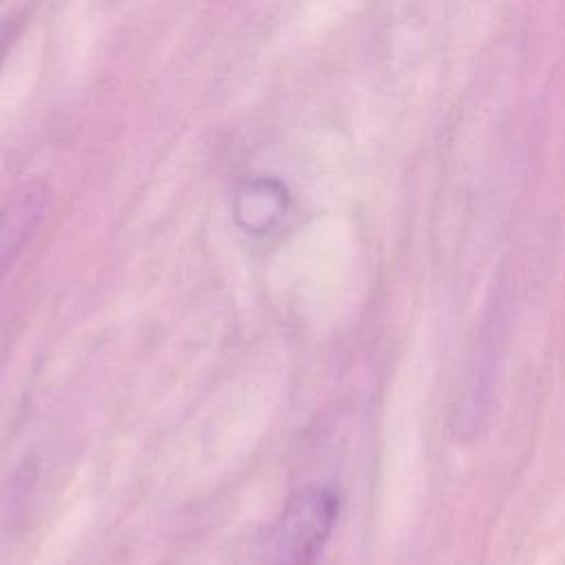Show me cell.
<instances>
[{
	"mask_svg": "<svg viewBox=\"0 0 565 565\" xmlns=\"http://www.w3.org/2000/svg\"><path fill=\"white\" fill-rule=\"evenodd\" d=\"M289 210V194L276 179L258 177L247 181L234 203L236 223L252 234L269 232Z\"/></svg>",
	"mask_w": 565,
	"mask_h": 565,
	"instance_id": "3",
	"label": "cell"
},
{
	"mask_svg": "<svg viewBox=\"0 0 565 565\" xmlns=\"http://www.w3.org/2000/svg\"><path fill=\"white\" fill-rule=\"evenodd\" d=\"M338 497L324 486L298 490L274 532V565H313L338 519Z\"/></svg>",
	"mask_w": 565,
	"mask_h": 565,
	"instance_id": "1",
	"label": "cell"
},
{
	"mask_svg": "<svg viewBox=\"0 0 565 565\" xmlns=\"http://www.w3.org/2000/svg\"><path fill=\"white\" fill-rule=\"evenodd\" d=\"M46 188L24 183L0 205V276L24 249L46 212Z\"/></svg>",
	"mask_w": 565,
	"mask_h": 565,
	"instance_id": "2",
	"label": "cell"
}]
</instances>
